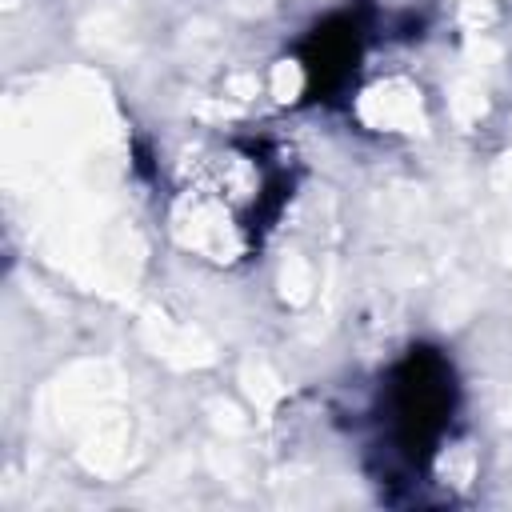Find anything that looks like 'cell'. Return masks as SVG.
I'll use <instances>...</instances> for the list:
<instances>
[{
    "label": "cell",
    "mask_w": 512,
    "mask_h": 512,
    "mask_svg": "<svg viewBox=\"0 0 512 512\" xmlns=\"http://www.w3.org/2000/svg\"><path fill=\"white\" fill-rule=\"evenodd\" d=\"M460 416V376L444 348L408 344L380 376L368 408V464L384 484L428 480Z\"/></svg>",
    "instance_id": "cell-1"
},
{
    "label": "cell",
    "mask_w": 512,
    "mask_h": 512,
    "mask_svg": "<svg viewBox=\"0 0 512 512\" xmlns=\"http://www.w3.org/2000/svg\"><path fill=\"white\" fill-rule=\"evenodd\" d=\"M376 8L372 4H344L320 16L300 40L296 60L304 76V100L320 108H340L360 84L368 44L376 36Z\"/></svg>",
    "instance_id": "cell-2"
}]
</instances>
